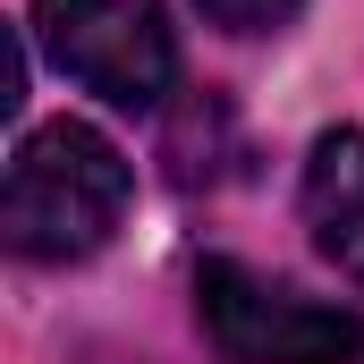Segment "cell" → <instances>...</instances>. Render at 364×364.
Instances as JSON below:
<instances>
[{
	"label": "cell",
	"instance_id": "obj_1",
	"mask_svg": "<svg viewBox=\"0 0 364 364\" xmlns=\"http://www.w3.org/2000/svg\"><path fill=\"white\" fill-rule=\"evenodd\" d=\"M127 195H136V178H127L119 144L77 127V119H60V127H34L17 144L9 195H0V229H9V246L26 263H77L119 229Z\"/></svg>",
	"mask_w": 364,
	"mask_h": 364
},
{
	"label": "cell",
	"instance_id": "obj_2",
	"mask_svg": "<svg viewBox=\"0 0 364 364\" xmlns=\"http://www.w3.org/2000/svg\"><path fill=\"white\" fill-rule=\"evenodd\" d=\"M195 305H203V331L229 364H356L364 356V322L339 305H314L279 279L246 272L229 255H212L195 272Z\"/></svg>",
	"mask_w": 364,
	"mask_h": 364
},
{
	"label": "cell",
	"instance_id": "obj_3",
	"mask_svg": "<svg viewBox=\"0 0 364 364\" xmlns=\"http://www.w3.org/2000/svg\"><path fill=\"white\" fill-rule=\"evenodd\" d=\"M34 34L110 110H153L170 93V68H178L161 0H43L34 9Z\"/></svg>",
	"mask_w": 364,
	"mask_h": 364
},
{
	"label": "cell",
	"instance_id": "obj_4",
	"mask_svg": "<svg viewBox=\"0 0 364 364\" xmlns=\"http://www.w3.org/2000/svg\"><path fill=\"white\" fill-rule=\"evenodd\" d=\"M305 229L364 288V127H331L305 153Z\"/></svg>",
	"mask_w": 364,
	"mask_h": 364
},
{
	"label": "cell",
	"instance_id": "obj_5",
	"mask_svg": "<svg viewBox=\"0 0 364 364\" xmlns=\"http://www.w3.org/2000/svg\"><path fill=\"white\" fill-rule=\"evenodd\" d=\"M195 9H203L220 34H279L305 0H195Z\"/></svg>",
	"mask_w": 364,
	"mask_h": 364
}]
</instances>
